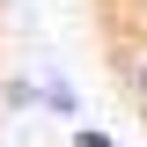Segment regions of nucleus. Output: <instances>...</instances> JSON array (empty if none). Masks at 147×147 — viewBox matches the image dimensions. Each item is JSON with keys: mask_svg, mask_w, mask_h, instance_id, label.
I'll use <instances>...</instances> for the list:
<instances>
[{"mask_svg": "<svg viewBox=\"0 0 147 147\" xmlns=\"http://www.w3.org/2000/svg\"><path fill=\"white\" fill-rule=\"evenodd\" d=\"M118 81H125V96L147 110V37H125V44H118Z\"/></svg>", "mask_w": 147, "mask_h": 147, "instance_id": "f257e3e1", "label": "nucleus"}]
</instances>
